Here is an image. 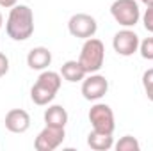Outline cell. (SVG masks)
<instances>
[{"instance_id":"1","label":"cell","mask_w":153,"mask_h":151,"mask_svg":"<svg viewBox=\"0 0 153 151\" xmlns=\"http://www.w3.org/2000/svg\"><path fill=\"white\" fill-rule=\"evenodd\" d=\"M7 36L14 41H27L34 34V14L29 5H14L11 7L7 23H5Z\"/></svg>"},{"instance_id":"2","label":"cell","mask_w":153,"mask_h":151,"mask_svg":"<svg viewBox=\"0 0 153 151\" xmlns=\"http://www.w3.org/2000/svg\"><path fill=\"white\" fill-rule=\"evenodd\" d=\"M78 62L82 64V68L85 70L87 75L100 71L103 62H105V46H103V43L96 38L85 39V43L80 50Z\"/></svg>"},{"instance_id":"3","label":"cell","mask_w":153,"mask_h":151,"mask_svg":"<svg viewBox=\"0 0 153 151\" xmlns=\"http://www.w3.org/2000/svg\"><path fill=\"white\" fill-rule=\"evenodd\" d=\"M111 14L123 27H134L141 18L139 4L135 0H116V2H112Z\"/></svg>"},{"instance_id":"4","label":"cell","mask_w":153,"mask_h":151,"mask_svg":"<svg viewBox=\"0 0 153 151\" xmlns=\"http://www.w3.org/2000/svg\"><path fill=\"white\" fill-rule=\"evenodd\" d=\"M89 123L93 124V130L103 132V133H114L116 123L114 112L109 105L105 103H96L89 110Z\"/></svg>"},{"instance_id":"5","label":"cell","mask_w":153,"mask_h":151,"mask_svg":"<svg viewBox=\"0 0 153 151\" xmlns=\"http://www.w3.org/2000/svg\"><path fill=\"white\" fill-rule=\"evenodd\" d=\"M68 30L73 38L78 39H89L93 38L98 30V23L96 20L91 16V14H85V13H78L73 14L68 21Z\"/></svg>"},{"instance_id":"6","label":"cell","mask_w":153,"mask_h":151,"mask_svg":"<svg viewBox=\"0 0 153 151\" xmlns=\"http://www.w3.org/2000/svg\"><path fill=\"white\" fill-rule=\"evenodd\" d=\"M66 133H64V128H59V126H45L39 135L34 141V148L38 151H53L55 148H59L64 141Z\"/></svg>"},{"instance_id":"7","label":"cell","mask_w":153,"mask_h":151,"mask_svg":"<svg viewBox=\"0 0 153 151\" xmlns=\"http://www.w3.org/2000/svg\"><path fill=\"white\" fill-rule=\"evenodd\" d=\"M107 91H109V80L103 75L91 73L82 82V96L87 101H96V100L103 98L107 94Z\"/></svg>"},{"instance_id":"8","label":"cell","mask_w":153,"mask_h":151,"mask_svg":"<svg viewBox=\"0 0 153 151\" xmlns=\"http://www.w3.org/2000/svg\"><path fill=\"white\" fill-rule=\"evenodd\" d=\"M139 36L134 32V30H119L112 39V46H114V52L117 55H123V57H130L134 55L137 50H139Z\"/></svg>"},{"instance_id":"9","label":"cell","mask_w":153,"mask_h":151,"mask_svg":"<svg viewBox=\"0 0 153 151\" xmlns=\"http://www.w3.org/2000/svg\"><path fill=\"white\" fill-rule=\"evenodd\" d=\"M5 128L13 133H23L30 128V115L23 109H13L5 114Z\"/></svg>"},{"instance_id":"10","label":"cell","mask_w":153,"mask_h":151,"mask_svg":"<svg viewBox=\"0 0 153 151\" xmlns=\"http://www.w3.org/2000/svg\"><path fill=\"white\" fill-rule=\"evenodd\" d=\"M50 62H52V52L45 46L32 48L27 55V64H29L30 70H38V71L46 70L50 66Z\"/></svg>"},{"instance_id":"11","label":"cell","mask_w":153,"mask_h":151,"mask_svg":"<svg viewBox=\"0 0 153 151\" xmlns=\"http://www.w3.org/2000/svg\"><path fill=\"white\" fill-rule=\"evenodd\" d=\"M87 146L94 151H107L114 146V139L112 133H103V132H96L93 130L87 135Z\"/></svg>"},{"instance_id":"12","label":"cell","mask_w":153,"mask_h":151,"mask_svg":"<svg viewBox=\"0 0 153 151\" xmlns=\"http://www.w3.org/2000/svg\"><path fill=\"white\" fill-rule=\"evenodd\" d=\"M45 123L48 126H59L64 128L68 123V112L62 105H52L45 110Z\"/></svg>"},{"instance_id":"13","label":"cell","mask_w":153,"mask_h":151,"mask_svg":"<svg viewBox=\"0 0 153 151\" xmlns=\"http://www.w3.org/2000/svg\"><path fill=\"white\" fill-rule=\"evenodd\" d=\"M85 75L87 73L78 61H66L61 68V76L68 82H80L85 78Z\"/></svg>"},{"instance_id":"14","label":"cell","mask_w":153,"mask_h":151,"mask_svg":"<svg viewBox=\"0 0 153 151\" xmlns=\"http://www.w3.org/2000/svg\"><path fill=\"white\" fill-rule=\"evenodd\" d=\"M55 94H57L55 91H52L50 87H46V85H43L39 82H36L32 85V89H30V98H32V101L36 105H48L55 98Z\"/></svg>"},{"instance_id":"15","label":"cell","mask_w":153,"mask_h":151,"mask_svg":"<svg viewBox=\"0 0 153 151\" xmlns=\"http://www.w3.org/2000/svg\"><path fill=\"white\" fill-rule=\"evenodd\" d=\"M39 84H43V85H46V87H50L52 91H59L61 89V82H62V76L59 75V73H55V71H43L38 78Z\"/></svg>"},{"instance_id":"16","label":"cell","mask_w":153,"mask_h":151,"mask_svg":"<svg viewBox=\"0 0 153 151\" xmlns=\"http://www.w3.org/2000/svg\"><path fill=\"white\" fill-rule=\"evenodd\" d=\"M139 150H141V144H139V141H137L135 137H132V135L121 137V139L117 141V144H116V151H139Z\"/></svg>"},{"instance_id":"17","label":"cell","mask_w":153,"mask_h":151,"mask_svg":"<svg viewBox=\"0 0 153 151\" xmlns=\"http://www.w3.org/2000/svg\"><path fill=\"white\" fill-rule=\"evenodd\" d=\"M139 52L143 55V59L153 61V38H146L139 43Z\"/></svg>"},{"instance_id":"18","label":"cell","mask_w":153,"mask_h":151,"mask_svg":"<svg viewBox=\"0 0 153 151\" xmlns=\"http://www.w3.org/2000/svg\"><path fill=\"white\" fill-rule=\"evenodd\" d=\"M143 23H144V29L148 32L153 34V4L148 5V9L144 11V16H143Z\"/></svg>"},{"instance_id":"19","label":"cell","mask_w":153,"mask_h":151,"mask_svg":"<svg viewBox=\"0 0 153 151\" xmlns=\"http://www.w3.org/2000/svg\"><path fill=\"white\" fill-rule=\"evenodd\" d=\"M7 71H9V59L0 52V78L4 75H7Z\"/></svg>"},{"instance_id":"20","label":"cell","mask_w":153,"mask_h":151,"mask_svg":"<svg viewBox=\"0 0 153 151\" xmlns=\"http://www.w3.org/2000/svg\"><path fill=\"white\" fill-rule=\"evenodd\" d=\"M152 84H153V68L148 70V71H144V75H143V85L144 87H148Z\"/></svg>"},{"instance_id":"21","label":"cell","mask_w":153,"mask_h":151,"mask_svg":"<svg viewBox=\"0 0 153 151\" xmlns=\"http://www.w3.org/2000/svg\"><path fill=\"white\" fill-rule=\"evenodd\" d=\"M18 0H0V5L2 7H14Z\"/></svg>"},{"instance_id":"22","label":"cell","mask_w":153,"mask_h":151,"mask_svg":"<svg viewBox=\"0 0 153 151\" xmlns=\"http://www.w3.org/2000/svg\"><path fill=\"white\" fill-rule=\"evenodd\" d=\"M144 91H146L148 100H150V101H153V84H152V85H148V87H144Z\"/></svg>"},{"instance_id":"23","label":"cell","mask_w":153,"mask_h":151,"mask_svg":"<svg viewBox=\"0 0 153 151\" xmlns=\"http://www.w3.org/2000/svg\"><path fill=\"white\" fill-rule=\"evenodd\" d=\"M141 2H143V4H146V5H152V4H153V0H141Z\"/></svg>"},{"instance_id":"24","label":"cell","mask_w":153,"mask_h":151,"mask_svg":"<svg viewBox=\"0 0 153 151\" xmlns=\"http://www.w3.org/2000/svg\"><path fill=\"white\" fill-rule=\"evenodd\" d=\"M2 25H4V18H2V13H0V29H2Z\"/></svg>"}]
</instances>
